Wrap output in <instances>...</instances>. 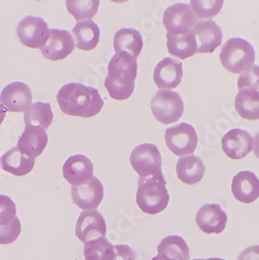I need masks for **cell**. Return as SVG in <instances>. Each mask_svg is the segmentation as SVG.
I'll return each instance as SVG.
<instances>
[{
  "label": "cell",
  "instance_id": "cell-11",
  "mask_svg": "<svg viewBox=\"0 0 259 260\" xmlns=\"http://www.w3.org/2000/svg\"><path fill=\"white\" fill-rule=\"evenodd\" d=\"M75 234L82 243H88L98 237H105L106 223L98 210H83L77 219Z\"/></svg>",
  "mask_w": 259,
  "mask_h": 260
},
{
  "label": "cell",
  "instance_id": "cell-5",
  "mask_svg": "<svg viewBox=\"0 0 259 260\" xmlns=\"http://www.w3.org/2000/svg\"><path fill=\"white\" fill-rule=\"evenodd\" d=\"M151 111L158 122L168 125L177 122L182 117L184 103L179 93L160 90L151 101Z\"/></svg>",
  "mask_w": 259,
  "mask_h": 260
},
{
  "label": "cell",
  "instance_id": "cell-36",
  "mask_svg": "<svg viewBox=\"0 0 259 260\" xmlns=\"http://www.w3.org/2000/svg\"><path fill=\"white\" fill-rule=\"evenodd\" d=\"M237 260H259V246H252L245 249Z\"/></svg>",
  "mask_w": 259,
  "mask_h": 260
},
{
  "label": "cell",
  "instance_id": "cell-29",
  "mask_svg": "<svg viewBox=\"0 0 259 260\" xmlns=\"http://www.w3.org/2000/svg\"><path fill=\"white\" fill-rule=\"evenodd\" d=\"M83 255L85 260H114V245L105 237H98L84 244Z\"/></svg>",
  "mask_w": 259,
  "mask_h": 260
},
{
  "label": "cell",
  "instance_id": "cell-37",
  "mask_svg": "<svg viewBox=\"0 0 259 260\" xmlns=\"http://www.w3.org/2000/svg\"><path fill=\"white\" fill-rule=\"evenodd\" d=\"M253 145H254V154L259 159V133L255 136Z\"/></svg>",
  "mask_w": 259,
  "mask_h": 260
},
{
  "label": "cell",
  "instance_id": "cell-3",
  "mask_svg": "<svg viewBox=\"0 0 259 260\" xmlns=\"http://www.w3.org/2000/svg\"><path fill=\"white\" fill-rule=\"evenodd\" d=\"M170 201L167 181L163 172L153 176L140 177L138 182L137 204L148 214H157L164 211Z\"/></svg>",
  "mask_w": 259,
  "mask_h": 260
},
{
  "label": "cell",
  "instance_id": "cell-1",
  "mask_svg": "<svg viewBox=\"0 0 259 260\" xmlns=\"http://www.w3.org/2000/svg\"><path fill=\"white\" fill-rule=\"evenodd\" d=\"M56 100L64 115L80 118H92L98 115L104 105L97 89L79 82L62 85Z\"/></svg>",
  "mask_w": 259,
  "mask_h": 260
},
{
  "label": "cell",
  "instance_id": "cell-39",
  "mask_svg": "<svg viewBox=\"0 0 259 260\" xmlns=\"http://www.w3.org/2000/svg\"><path fill=\"white\" fill-rule=\"evenodd\" d=\"M152 260H172V259H170V258H168V257H166V256H164V255L157 254L155 257L152 258Z\"/></svg>",
  "mask_w": 259,
  "mask_h": 260
},
{
  "label": "cell",
  "instance_id": "cell-24",
  "mask_svg": "<svg viewBox=\"0 0 259 260\" xmlns=\"http://www.w3.org/2000/svg\"><path fill=\"white\" fill-rule=\"evenodd\" d=\"M72 32L76 40V47L80 50L90 51L98 45L100 28L92 19L78 21Z\"/></svg>",
  "mask_w": 259,
  "mask_h": 260
},
{
  "label": "cell",
  "instance_id": "cell-6",
  "mask_svg": "<svg viewBox=\"0 0 259 260\" xmlns=\"http://www.w3.org/2000/svg\"><path fill=\"white\" fill-rule=\"evenodd\" d=\"M165 141L171 152L181 157L195 152L198 145V136L195 128L190 124L180 123L166 130Z\"/></svg>",
  "mask_w": 259,
  "mask_h": 260
},
{
  "label": "cell",
  "instance_id": "cell-17",
  "mask_svg": "<svg viewBox=\"0 0 259 260\" xmlns=\"http://www.w3.org/2000/svg\"><path fill=\"white\" fill-rule=\"evenodd\" d=\"M192 32L197 39L199 53H212L222 44V29L213 20L200 21L193 26Z\"/></svg>",
  "mask_w": 259,
  "mask_h": 260
},
{
  "label": "cell",
  "instance_id": "cell-20",
  "mask_svg": "<svg viewBox=\"0 0 259 260\" xmlns=\"http://www.w3.org/2000/svg\"><path fill=\"white\" fill-rule=\"evenodd\" d=\"M227 214L219 204H205L196 214L198 227L207 234H220L227 225Z\"/></svg>",
  "mask_w": 259,
  "mask_h": 260
},
{
  "label": "cell",
  "instance_id": "cell-14",
  "mask_svg": "<svg viewBox=\"0 0 259 260\" xmlns=\"http://www.w3.org/2000/svg\"><path fill=\"white\" fill-rule=\"evenodd\" d=\"M253 138L247 130L235 128L228 132L222 139V149L225 154L233 159L245 158L253 148Z\"/></svg>",
  "mask_w": 259,
  "mask_h": 260
},
{
  "label": "cell",
  "instance_id": "cell-34",
  "mask_svg": "<svg viewBox=\"0 0 259 260\" xmlns=\"http://www.w3.org/2000/svg\"><path fill=\"white\" fill-rule=\"evenodd\" d=\"M17 214L15 202L6 194H0V226L11 223Z\"/></svg>",
  "mask_w": 259,
  "mask_h": 260
},
{
  "label": "cell",
  "instance_id": "cell-23",
  "mask_svg": "<svg viewBox=\"0 0 259 260\" xmlns=\"http://www.w3.org/2000/svg\"><path fill=\"white\" fill-rule=\"evenodd\" d=\"M0 160H2L3 169L17 177L27 175L36 165V159L23 154L17 147L9 150Z\"/></svg>",
  "mask_w": 259,
  "mask_h": 260
},
{
  "label": "cell",
  "instance_id": "cell-42",
  "mask_svg": "<svg viewBox=\"0 0 259 260\" xmlns=\"http://www.w3.org/2000/svg\"><path fill=\"white\" fill-rule=\"evenodd\" d=\"M38 2H40V0H38Z\"/></svg>",
  "mask_w": 259,
  "mask_h": 260
},
{
  "label": "cell",
  "instance_id": "cell-13",
  "mask_svg": "<svg viewBox=\"0 0 259 260\" xmlns=\"http://www.w3.org/2000/svg\"><path fill=\"white\" fill-rule=\"evenodd\" d=\"M74 204L83 210H93L98 208L104 197V188L102 182L93 176L88 182L71 188Z\"/></svg>",
  "mask_w": 259,
  "mask_h": 260
},
{
  "label": "cell",
  "instance_id": "cell-22",
  "mask_svg": "<svg viewBox=\"0 0 259 260\" xmlns=\"http://www.w3.org/2000/svg\"><path fill=\"white\" fill-rule=\"evenodd\" d=\"M167 48L170 54L180 59H186L197 53V39L192 30L183 35L167 34Z\"/></svg>",
  "mask_w": 259,
  "mask_h": 260
},
{
  "label": "cell",
  "instance_id": "cell-7",
  "mask_svg": "<svg viewBox=\"0 0 259 260\" xmlns=\"http://www.w3.org/2000/svg\"><path fill=\"white\" fill-rule=\"evenodd\" d=\"M131 164L140 177H148L161 172L163 158L158 148L154 144L145 143L133 150Z\"/></svg>",
  "mask_w": 259,
  "mask_h": 260
},
{
  "label": "cell",
  "instance_id": "cell-15",
  "mask_svg": "<svg viewBox=\"0 0 259 260\" xmlns=\"http://www.w3.org/2000/svg\"><path fill=\"white\" fill-rule=\"evenodd\" d=\"M94 165L82 154L70 156L62 166V176L71 185L78 186L88 182L94 175Z\"/></svg>",
  "mask_w": 259,
  "mask_h": 260
},
{
  "label": "cell",
  "instance_id": "cell-31",
  "mask_svg": "<svg viewBox=\"0 0 259 260\" xmlns=\"http://www.w3.org/2000/svg\"><path fill=\"white\" fill-rule=\"evenodd\" d=\"M225 0H190V8L197 19H210L223 9Z\"/></svg>",
  "mask_w": 259,
  "mask_h": 260
},
{
  "label": "cell",
  "instance_id": "cell-41",
  "mask_svg": "<svg viewBox=\"0 0 259 260\" xmlns=\"http://www.w3.org/2000/svg\"><path fill=\"white\" fill-rule=\"evenodd\" d=\"M111 2H113V3H116V4H123V3H126V2H128V0H111Z\"/></svg>",
  "mask_w": 259,
  "mask_h": 260
},
{
  "label": "cell",
  "instance_id": "cell-35",
  "mask_svg": "<svg viewBox=\"0 0 259 260\" xmlns=\"http://www.w3.org/2000/svg\"><path fill=\"white\" fill-rule=\"evenodd\" d=\"M115 257L114 260H136V252L128 245L114 246Z\"/></svg>",
  "mask_w": 259,
  "mask_h": 260
},
{
  "label": "cell",
  "instance_id": "cell-25",
  "mask_svg": "<svg viewBox=\"0 0 259 260\" xmlns=\"http://www.w3.org/2000/svg\"><path fill=\"white\" fill-rule=\"evenodd\" d=\"M144 46L140 31L134 28H121L114 37V47L117 52H127L138 58Z\"/></svg>",
  "mask_w": 259,
  "mask_h": 260
},
{
  "label": "cell",
  "instance_id": "cell-33",
  "mask_svg": "<svg viewBox=\"0 0 259 260\" xmlns=\"http://www.w3.org/2000/svg\"><path fill=\"white\" fill-rule=\"evenodd\" d=\"M239 89H251L259 92V66L250 67L248 70L241 73L237 80Z\"/></svg>",
  "mask_w": 259,
  "mask_h": 260
},
{
  "label": "cell",
  "instance_id": "cell-32",
  "mask_svg": "<svg viewBox=\"0 0 259 260\" xmlns=\"http://www.w3.org/2000/svg\"><path fill=\"white\" fill-rule=\"evenodd\" d=\"M22 227L18 216L9 224L0 226V245H10L17 241Z\"/></svg>",
  "mask_w": 259,
  "mask_h": 260
},
{
  "label": "cell",
  "instance_id": "cell-12",
  "mask_svg": "<svg viewBox=\"0 0 259 260\" xmlns=\"http://www.w3.org/2000/svg\"><path fill=\"white\" fill-rule=\"evenodd\" d=\"M74 48L75 42L68 30L52 28L47 43L41 48V52L45 58L55 61L66 58L73 52Z\"/></svg>",
  "mask_w": 259,
  "mask_h": 260
},
{
  "label": "cell",
  "instance_id": "cell-21",
  "mask_svg": "<svg viewBox=\"0 0 259 260\" xmlns=\"http://www.w3.org/2000/svg\"><path fill=\"white\" fill-rule=\"evenodd\" d=\"M176 174L180 181L192 185L199 183L205 174V166L196 155L181 156L176 165Z\"/></svg>",
  "mask_w": 259,
  "mask_h": 260
},
{
  "label": "cell",
  "instance_id": "cell-28",
  "mask_svg": "<svg viewBox=\"0 0 259 260\" xmlns=\"http://www.w3.org/2000/svg\"><path fill=\"white\" fill-rule=\"evenodd\" d=\"M53 120L51 105L48 102H36L24 112V122L26 125L39 126L47 129Z\"/></svg>",
  "mask_w": 259,
  "mask_h": 260
},
{
  "label": "cell",
  "instance_id": "cell-4",
  "mask_svg": "<svg viewBox=\"0 0 259 260\" xmlns=\"http://www.w3.org/2000/svg\"><path fill=\"white\" fill-rule=\"evenodd\" d=\"M222 66L229 72L243 73L255 61V50L250 43L241 38L229 39L220 53Z\"/></svg>",
  "mask_w": 259,
  "mask_h": 260
},
{
  "label": "cell",
  "instance_id": "cell-40",
  "mask_svg": "<svg viewBox=\"0 0 259 260\" xmlns=\"http://www.w3.org/2000/svg\"><path fill=\"white\" fill-rule=\"evenodd\" d=\"M192 260H225V259L219 258V257H214V258H208V259H192Z\"/></svg>",
  "mask_w": 259,
  "mask_h": 260
},
{
  "label": "cell",
  "instance_id": "cell-8",
  "mask_svg": "<svg viewBox=\"0 0 259 260\" xmlns=\"http://www.w3.org/2000/svg\"><path fill=\"white\" fill-rule=\"evenodd\" d=\"M50 29L44 19L27 16L19 22L17 35L19 41L29 48H42L49 39Z\"/></svg>",
  "mask_w": 259,
  "mask_h": 260
},
{
  "label": "cell",
  "instance_id": "cell-18",
  "mask_svg": "<svg viewBox=\"0 0 259 260\" xmlns=\"http://www.w3.org/2000/svg\"><path fill=\"white\" fill-rule=\"evenodd\" d=\"M47 144L48 136L46 129L39 126L26 125L18 140L17 148L26 156L36 159L42 154Z\"/></svg>",
  "mask_w": 259,
  "mask_h": 260
},
{
  "label": "cell",
  "instance_id": "cell-16",
  "mask_svg": "<svg viewBox=\"0 0 259 260\" xmlns=\"http://www.w3.org/2000/svg\"><path fill=\"white\" fill-rule=\"evenodd\" d=\"M183 76L182 63L172 57L160 60L153 72V79L157 88L165 90L175 89L180 84Z\"/></svg>",
  "mask_w": 259,
  "mask_h": 260
},
{
  "label": "cell",
  "instance_id": "cell-26",
  "mask_svg": "<svg viewBox=\"0 0 259 260\" xmlns=\"http://www.w3.org/2000/svg\"><path fill=\"white\" fill-rule=\"evenodd\" d=\"M235 110L243 119L259 120V92L242 89L235 97Z\"/></svg>",
  "mask_w": 259,
  "mask_h": 260
},
{
  "label": "cell",
  "instance_id": "cell-10",
  "mask_svg": "<svg viewBox=\"0 0 259 260\" xmlns=\"http://www.w3.org/2000/svg\"><path fill=\"white\" fill-rule=\"evenodd\" d=\"M33 94L29 86L21 81H15L6 85L0 94V103L10 113L26 112L31 105Z\"/></svg>",
  "mask_w": 259,
  "mask_h": 260
},
{
  "label": "cell",
  "instance_id": "cell-38",
  "mask_svg": "<svg viewBox=\"0 0 259 260\" xmlns=\"http://www.w3.org/2000/svg\"><path fill=\"white\" fill-rule=\"evenodd\" d=\"M7 110L3 106V104L0 103V125H2V123L4 122L5 118H6V115H7Z\"/></svg>",
  "mask_w": 259,
  "mask_h": 260
},
{
  "label": "cell",
  "instance_id": "cell-9",
  "mask_svg": "<svg viewBox=\"0 0 259 260\" xmlns=\"http://www.w3.org/2000/svg\"><path fill=\"white\" fill-rule=\"evenodd\" d=\"M163 22L171 35H183L195 26L197 17L189 5L175 4L167 8L164 13Z\"/></svg>",
  "mask_w": 259,
  "mask_h": 260
},
{
  "label": "cell",
  "instance_id": "cell-27",
  "mask_svg": "<svg viewBox=\"0 0 259 260\" xmlns=\"http://www.w3.org/2000/svg\"><path fill=\"white\" fill-rule=\"evenodd\" d=\"M157 252L172 260H189V248L179 235L165 237L157 247Z\"/></svg>",
  "mask_w": 259,
  "mask_h": 260
},
{
  "label": "cell",
  "instance_id": "cell-19",
  "mask_svg": "<svg viewBox=\"0 0 259 260\" xmlns=\"http://www.w3.org/2000/svg\"><path fill=\"white\" fill-rule=\"evenodd\" d=\"M231 191L237 201L253 203L259 198V179L253 172L242 171L233 177Z\"/></svg>",
  "mask_w": 259,
  "mask_h": 260
},
{
  "label": "cell",
  "instance_id": "cell-30",
  "mask_svg": "<svg viewBox=\"0 0 259 260\" xmlns=\"http://www.w3.org/2000/svg\"><path fill=\"white\" fill-rule=\"evenodd\" d=\"M100 0H66V8L75 20H88L96 16Z\"/></svg>",
  "mask_w": 259,
  "mask_h": 260
},
{
  "label": "cell",
  "instance_id": "cell-2",
  "mask_svg": "<svg viewBox=\"0 0 259 260\" xmlns=\"http://www.w3.org/2000/svg\"><path fill=\"white\" fill-rule=\"evenodd\" d=\"M137 74V58L127 52H117L109 62L104 80L111 98L123 101L131 97L135 91Z\"/></svg>",
  "mask_w": 259,
  "mask_h": 260
}]
</instances>
